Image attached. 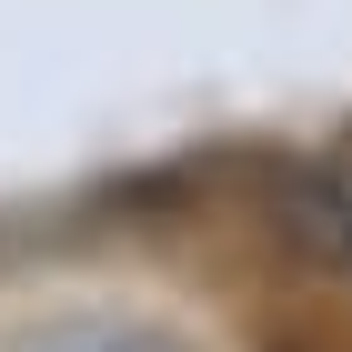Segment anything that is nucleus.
Returning a JSON list of instances; mask_svg holds the SVG:
<instances>
[{"instance_id": "nucleus-1", "label": "nucleus", "mask_w": 352, "mask_h": 352, "mask_svg": "<svg viewBox=\"0 0 352 352\" xmlns=\"http://www.w3.org/2000/svg\"><path fill=\"white\" fill-rule=\"evenodd\" d=\"M272 242L292 252L302 272L322 282H352V151H312V162H282L262 191Z\"/></svg>"}, {"instance_id": "nucleus-2", "label": "nucleus", "mask_w": 352, "mask_h": 352, "mask_svg": "<svg viewBox=\"0 0 352 352\" xmlns=\"http://www.w3.org/2000/svg\"><path fill=\"white\" fill-rule=\"evenodd\" d=\"M21 352H191V342L162 332V322H60V332H41Z\"/></svg>"}]
</instances>
